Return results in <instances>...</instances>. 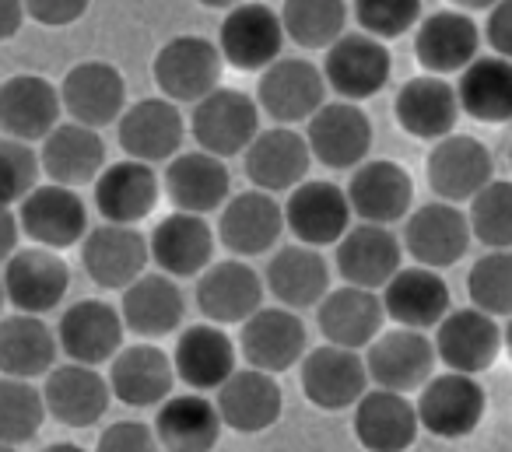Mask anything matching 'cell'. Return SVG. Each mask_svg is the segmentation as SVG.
Instances as JSON below:
<instances>
[{"instance_id": "22", "label": "cell", "mask_w": 512, "mask_h": 452, "mask_svg": "<svg viewBox=\"0 0 512 452\" xmlns=\"http://www.w3.org/2000/svg\"><path fill=\"white\" fill-rule=\"evenodd\" d=\"M435 344L421 330H407V326H393V330L379 333L369 344V379L379 389H393V393H418L428 379L435 375Z\"/></svg>"}, {"instance_id": "52", "label": "cell", "mask_w": 512, "mask_h": 452, "mask_svg": "<svg viewBox=\"0 0 512 452\" xmlns=\"http://www.w3.org/2000/svg\"><path fill=\"white\" fill-rule=\"evenodd\" d=\"M92 8V0H25V15L46 29H67L81 22Z\"/></svg>"}, {"instance_id": "17", "label": "cell", "mask_w": 512, "mask_h": 452, "mask_svg": "<svg viewBox=\"0 0 512 452\" xmlns=\"http://www.w3.org/2000/svg\"><path fill=\"white\" fill-rule=\"evenodd\" d=\"M148 260V239L134 225H109L106 221L99 228H88V235L81 239V267H85L88 281L106 291L130 288L137 277L148 274L144 270Z\"/></svg>"}, {"instance_id": "27", "label": "cell", "mask_w": 512, "mask_h": 452, "mask_svg": "<svg viewBox=\"0 0 512 452\" xmlns=\"http://www.w3.org/2000/svg\"><path fill=\"white\" fill-rule=\"evenodd\" d=\"M334 267L344 284L383 291L386 281L404 267V242L386 225L358 221V225H351L348 232H344V239L337 242Z\"/></svg>"}, {"instance_id": "6", "label": "cell", "mask_w": 512, "mask_h": 452, "mask_svg": "<svg viewBox=\"0 0 512 452\" xmlns=\"http://www.w3.org/2000/svg\"><path fill=\"white\" fill-rule=\"evenodd\" d=\"M470 221L460 204H446V200H428V204L414 207L404 218V253L421 267H453L467 256L470 249Z\"/></svg>"}, {"instance_id": "10", "label": "cell", "mask_w": 512, "mask_h": 452, "mask_svg": "<svg viewBox=\"0 0 512 452\" xmlns=\"http://www.w3.org/2000/svg\"><path fill=\"white\" fill-rule=\"evenodd\" d=\"M299 379L306 400L334 414V410H348L362 400L369 389V368H365L362 351L320 344L299 361Z\"/></svg>"}, {"instance_id": "31", "label": "cell", "mask_w": 512, "mask_h": 452, "mask_svg": "<svg viewBox=\"0 0 512 452\" xmlns=\"http://www.w3.org/2000/svg\"><path fill=\"white\" fill-rule=\"evenodd\" d=\"M383 309L386 319H393L397 326L407 330H435V326L446 319V312L453 309V295H449V284L442 281L439 270L432 267H400L397 274L386 281L383 288Z\"/></svg>"}, {"instance_id": "61", "label": "cell", "mask_w": 512, "mask_h": 452, "mask_svg": "<svg viewBox=\"0 0 512 452\" xmlns=\"http://www.w3.org/2000/svg\"><path fill=\"white\" fill-rule=\"evenodd\" d=\"M0 452H18V445H4V442H0Z\"/></svg>"}, {"instance_id": "13", "label": "cell", "mask_w": 512, "mask_h": 452, "mask_svg": "<svg viewBox=\"0 0 512 452\" xmlns=\"http://www.w3.org/2000/svg\"><path fill=\"white\" fill-rule=\"evenodd\" d=\"M239 351L249 368L281 375L306 358L309 330L299 312L285 309V305L256 309L239 330Z\"/></svg>"}, {"instance_id": "2", "label": "cell", "mask_w": 512, "mask_h": 452, "mask_svg": "<svg viewBox=\"0 0 512 452\" xmlns=\"http://www.w3.org/2000/svg\"><path fill=\"white\" fill-rule=\"evenodd\" d=\"M285 25L281 11L260 0H242L225 15L218 29V50L228 67L242 74H264L274 60H281L285 50Z\"/></svg>"}, {"instance_id": "56", "label": "cell", "mask_w": 512, "mask_h": 452, "mask_svg": "<svg viewBox=\"0 0 512 452\" xmlns=\"http://www.w3.org/2000/svg\"><path fill=\"white\" fill-rule=\"evenodd\" d=\"M449 4H453L456 11H491L498 4V0H449Z\"/></svg>"}, {"instance_id": "51", "label": "cell", "mask_w": 512, "mask_h": 452, "mask_svg": "<svg viewBox=\"0 0 512 452\" xmlns=\"http://www.w3.org/2000/svg\"><path fill=\"white\" fill-rule=\"evenodd\" d=\"M95 452H165L155 428L144 421H116L99 435Z\"/></svg>"}, {"instance_id": "8", "label": "cell", "mask_w": 512, "mask_h": 452, "mask_svg": "<svg viewBox=\"0 0 512 452\" xmlns=\"http://www.w3.org/2000/svg\"><path fill=\"white\" fill-rule=\"evenodd\" d=\"M306 144L323 169L355 172L362 162H369L372 151V120L358 109V102H323L309 116Z\"/></svg>"}, {"instance_id": "24", "label": "cell", "mask_w": 512, "mask_h": 452, "mask_svg": "<svg viewBox=\"0 0 512 452\" xmlns=\"http://www.w3.org/2000/svg\"><path fill=\"white\" fill-rule=\"evenodd\" d=\"M60 88L43 74H11L0 81V137L36 144L60 127Z\"/></svg>"}, {"instance_id": "57", "label": "cell", "mask_w": 512, "mask_h": 452, "mask_svg": "<svg viewBox=\"0 0 512 452\" xmlns=\"http://www.w3.org/2000/svg\"><path fill=\"white\" fill-rule=\"evenodd\" d=\"M197 4H204V8H214V11H232L235 4H242V0H197Z\"/></svg>"}, {"instance_id": "41", "label": "cell", "mask_w": 512, "mask_h": 452, "mask_svg": "<svg viewBox=\"0 0 512 452\" xmlns=\"http://www.w3.org/2000/svg\"><path fill=\"white\" fill-rule=\"evenodd\" d=\"M264 284L285 309H316L330 291V263L320 256V249L292 242V246L274 249Z\"/></svg>"}, {"instance_id": "59", "label": "cell", "mask_w": 512, "mask_h": 452, "mask_svg": "<svg viewBox=\"0 0 512 452\" xmlns=\"http://www.w3.org/2000/svg\"><path fill=\"white\" fill-rule=\"evenodd\" d=\"M502 351L509 354V361H512V316H509V326L502 330Z\"/></svg>"}, {"instance_id": "15", "label": "cell", "mask_w": 512, "mask_h": 452, "mask_svg": "<svg viewBox=\"0 0 512 452\" xmlns=\"http://www.w3.org/2000/svg\"><path fill=\"white\" fill-rule=\"evenodd\" d=\"M214 407L221 424L239 435H264L278 424L285 410L278 375L260 372V368H235L218 389H214Z\"/></svg>"}, {"instance_id": "50", "label": "cell", "mask_w": 512, "mask_h": 452, "mask_svg": "<svg viewBox=\"0 0 512 452\" xmlns=\"http://www.w3.org/2000/svg\"><path fill=\"white\" fill-rule=\"evenodd\" d=\"M351 11L365 36L386 43V39H400L404 32L418 29L425 4L421 0H355Z\"/></svg>"}, {"instance_id": "35", "label": "cell", "mask_w": 512, "mask_h": 452, "mask_svg": "<svg viewBox=\"0 0 512 452\" xmlns=\"http://www.w3.org/2000/svg\"><path fill=\"white\" fill-rule=\"evenodd\" d=\"M106 379L116 400L144 410L169 400L176 386V368H172V354H165L151 340H141V344L120 347V354L109 361Z\"/></svg>"}, {"instance_id": "32", "label": "cell", "mask_w": 512, "mask_h": 452, "mask_svg": "<svg viewBox=\"0 0 512 452\" xmlns=\"http://www.w3.org/2000/svg\"><path fill=\"white\" fill-rule=\"evenodd\" d=\"M214 228L207 225L200 214L172 211L151 228L148 249L151 260L158 263L162 274H169L172 281L179 277H200L214 263Z\"/></svg>"}, {"instance_id": "54", "label": "cell", "mask_w": 512, "mask_h": 452, "mask_svg": "<svg viewBox=\"0 0 512 452\" xmlns=\"http://www.w3.org/2000/svg\"><path fill=\"white\" fill-rule=\"evenodd\" d=\"M25 0H0V43H8L25 25Z\"/></svg>"}, {"instance_id": "5", "label": "cell", "mask_w": 512, "mask_h": 452, "mask_svg": "<svg viewBox=\"0 0 512 452\" xmlns=\"http://www.w3.org/2000/svg\"><path fill=\"white\" fill-rule=\"evenodd\" d=\"M18 225L29 235L32 246L43 249H74L88 235V204L78 190L60 183H39L29 197L18 204Z\"/></svg>"}, {"instance_id": "12", "label": "cell", "mask_w": 512, "mask_h": 452, "mask_svg": "<svg viewBox=\"0 0 512 452\" xmlns=\"http://www.w3.org/2000/svg\"><path fill=\"white\" fill-rule=\"evenodd\" d=\"M428 186L446 204H470L495 179V158L477 137L449 134L428 151Z\"/></svg>"}, {"instance_id": "26", "label": "cell", "mask_w": 512, "mask_h": 452, "mask_svg": "<svg viewBox=\"0 0 512 452\" xmlns=\"http://www.w3.org/2000/svg\"><path fill=\"white\" fill-rule=\"evenodd\" d=\"M92 200L109 225H141L162 200V179L148 162L123 158L99 172V179L92 183Z\"/></svg>"}, {"instance_id": "29", "label": "cell", "mask_w": 512, "mask_h": 452, "mask_svg": "<svg viewBox=\"0 0 512 452\" xmlns=\"http://www.w3.org/2000/svg\"><path fill=\"white\" fill-rule=\"evenodd\" d=\"M285 232V207L264 190H246L225 200L218 218V242L232 256H264L281 242Z\"/></svg>"}, {"instance_id": "46", "label": "cell", "mask_w": 512, "mask_h": 452, "mask_svg": "<svg viewBox=\"0 0 512 452\" xmlns=\"http://www.w3.org/2000/svg\"><path fill=\"white\" fill-rule=\"evenodd\" d=\"M46 421L43 389H36L29 379H11L0 375V442L25 445L39 435Z\"/></svg>"}, {"instance_id": "60", "label": "cell", "mask_w": 512, "mask_h": 452, "mask_svg": "<svg viewBox=\"0 0 512 452\" xmlns=\"http://www.w3.org/2000/svg\"><path fill=\"white\" fill-rule=\"evenodd\" d=\"M4 302H8V295H4V281H0V312H4Z\"/></svg>"}, {"instance_id": "19", "label": "cell", "mask_w": 512, "mask_h": 452, "mask_svg": "<svg viewBox=\"0 0 512 452\" xmlns=\"http://www.w3.org/2000/svg\"><path fill=\"white\" fill-rule=\"evenodd\" d=\"M348 204L358 221L369 225H397L414 211V179L400 162L390 158H369L351 172Z\"/></svg>"}, {"instance_id": "48", "label": "cell", "mask_w": 512, "mask_h": 452, "mask_svg": "<svg viewBox=\"0 0 512 452\" xmlns=\"http://www.w3.org/2000/svg\"><path fill=\"white\" fill-rule=\"evenodd\" d=\"M470 235L488 249H512V183L491 179L474 200H470Z\"/></svg>"}, {"instance_id": "37", "label": "cell", "mask_w": 512, "mask_h": 452, "mask_svg": "<svg viewBox=\"0 0 512 452\" xmlns=\"http://www.w3.org/2000/svg\"><path fill=\"white\" fill-rule=\"evenodd\" d=\"M165 197L172 200L176 211L186 214H211L221 211L232 193V176H228L225 158L207 155V151H179L169 162L162 179Z\"/></svg>"}, {"instance_id": "18", "label": "cell", "mask_w": 512, "mask_h": 452, "mask_svg": "<svg viewBox=\"0 0 512 452\" xmlns=\"http://www.w3.org/2000/svg\"><path fill=\"white\" fill-rule=\"evenodd\" d=\"M435 358L449 368V372H467L481 375L502 354V326L495 316L481 309H449L446 319L435 326Z\"/></svg>"}, {"instance_id": "40", "label": "cell", "mask_w": 512, "mask_h": 452, "mask_svg": "<svg viewBox=\"0 0 512 452\" xmlns=\"http://www.w3.org/2000/svg\"><path fill=\"white\" fill-rule=\"evenodd\" d=\"M120 316L127 333H134L141 340H162L183 326V291L162 270L158 274H141L130 288H123Z\"/></svg>"}, {"instance_id": "47", "label": "cell", "mask_w": 512, "mask_h": 452, "mask_svg": "<svg viewBox=\"0 0 512 452\" xmlns=\"http://www.w3.org/2000/svg\"><path fill=\"white\" fill-rule=\"evenodd\" d=\"M470 305L488 316H512V249H488L467 274Z\"/></svg>"}, {"instance_id": "7", "label": "cell", "mask_w": 512, "mask_h": 452, "mask_svg": "<svg viewBox=\"0 0 512 452\" xmlns=\"http://www.w3.org/2000/svg\"><path fill=\"white\" fill-rule=\"evenodd\" d=\"M320 71L327 88H334L344 102H365L386 88L393 57L383 39H372L365 32H344L327 50Z\"/></svg>"}, {"instance_id": "28", "label": "cell", "mask_w": 512, "mask_h": 452, "mask_svg": "<svg viewBox=\"0 0 512 452\" xmlns=\"http://www.w3.org/2000/svg\"><path fill=\"white\" fill-rule=\"evenodd\" d=\"M186 120L169 99H141L134 106L123 109L120 123H116V141H120L123 155L137 158V162H172L183 148Z\"/></svg>"}, {"instance_id": "42", "label": "cell", "mask_w": 512, "mask_h": 452, "mask_svg": "<svg viewBox=\"0 0 512 452\" xmlns=\"http://www.w3.org/2000/svg\"><path fill=\"white\" fill-rule=\"evenodd\" d=\"M57 330L43 316L15 312L0 319V375L46 379L57 368Z\"/></svg>"}, {"instance_id": "36", "label": "cell", "mask_w": 512, "mask_h": 452, "mask_svg": "<svg viewBox=\"0 0 512 452\" xmlns=\"http://www.w3.org/2000/svg\"><path fill=\"white\" fill-rule=\"evenodd\" d=\"M393 116H397L400 130L414 141H442V137L456 134V120L463 113L456 88L446 78L418 74V78L404 81V88L397 92Z\"/></svg>"}, {"instance_id": "23", "label": "cell", "mask_w": 512, "mask_h": 452, "mask_svg": "<svg viewBox=\"0 0 512 452\" xmlns=\"http://www.w3.org/2000/svg\"><path fill=\"white\" fill-rule=\"evenodd\" d=\"M309 165H313V151H309L306 137L292 127H271L260 130L246 151H242V169L253 190L264 193H292L299 183L309 179Z\"/></svg>"}, {"instance_id": "44", "label": "cell", "mask_w": 512, "mask_h": 452, "mask_svg": "<svg viewBox=\"0 0 512 452\" xmlns=\"http://www.w3.org/2000/svg\"><path fill=\"white\" fill-rule=\"evenodd\" d=\"M456 99L460 113L477 123H509L512 120V60L505 57H477L463 67L456 78Z\"/></svg>"}, {"instance_id": "21", "label": "cell", "mask_w": 512, "mask_h": 452, "mask_svg": "<svg viewBox=\"0 0 512 452\" xmlns=\"http://www.w3.org/2000/svg\"><path fill=\"white\" fill-rule=\"evenodd\" d=\"M481 25L467 11H432L418 22L414 29V57H418L421 71L446 78V74H460L481 57Z\"/></svg>"}, {"instance_id": "43", "label": "cell", "mask_w": 512, "mask_h": 452, "mask_svg": "<svg viewBox=\"0 0 512 452\" xmlns=\"http://www.w3.org/2000/svg\"><path fill=\"white\" fill-rule=\"evenodd\" d=\"M155 435L165 452H211L221 438V414L200 393H172L155 410Z\"/></svg>"}, {"instance_id": "3", "label": "cell", "mask_w": 512, "mask_h": 452, "mask_svg": "<svg viewBox=\"0 0 512 452\" xmlns=\"http://www.w3.org/2000/svg\"><path fill=\"white\" fill-rule=\"evenodd\" d=\"M190 134L207 155L235 158L260 134V106L239 88H214L193 106Z\"/></svg>"}, {"instance_id": "49", "label": "cell", "mask_w": 512, "mask_h": 452, "mask_svg": "<svg viewBox=\"0 0 512 452\" xmlns=\"http://www.w3.org/2000/svg\"><path fill=\"white\" fill-rule=\"evenodd\" d=\"M39 176H43L39 151H32V144L25 141L0 137V211L22 204L39 186Z\"/></svg>"}, {"instance_id": "58", "label": "cell", "mask_w": 512, "mask_h": 452, "mask_svg": "<svg viewBox=\"0 0 512 452\" xmlns=\"http://www.w3.org/2000/svg\"><path fill=\"white\" fill-rule=\"evenodd\" d=\"M43 452H88V449H81V445H74V442H53V445H46Z\"/></svg>"}, {"instance_id": "25", "label": "cell", "mask_w": 512, "mask_h": 452, "mask_svg": "<svg viewBox=\"0 0 512 452\" xmlns=\"http://www.w3.org/2000/svg\"><path fill=\"white\" fill-rule=\"evenodd\" d=\"M123 316L116 305L102 298H81L71 309H64L57 326V344L78 365H109L123 347Z\"/></svg>"}, {"instance_id": "55", "label": "cell", "mask_w": 512, "mask_h": 452, "mask_svg": "<svg viewBox=\"0 0 512 452\" xmlns=\"http://www.w3.org/2000/svg\"><path fill=\"white\" fill-rule=\"evenodd\" d=\"M18 239H22V225H18L15 211H0V263H8L18 253Z\"/></svg>"}, {"instance_id": "34", "label": "cell", "mask_w": 512, "mask_h": 452, "mask_svg": "<svg viewBox=\"0 0 512 452\" xmlns=\"http://www.w3.org/2000/svg\"><path fill=\"white\" fill-rule=\"evenodd\" d=\"M383 323L386 309L379 291L355 288V284L330 288L323 302L316 305V326H320L323 340L337 347H351V351L369 347L383 333Z\"/></svg>"}, {"instance_id": "1", "label": "cell", "mask_w": 512, "mask_h": 452, "mask_svg": "<svg viewBox=\"0 0 512 452\" xmlns=\"http://www.w3.org/2000/svg\"><path fill=\"white\" fill-rule=\"evenodd\" d=\"M414 407H418V421L428 435L456 442V438H467L481 428L484 414H488V393H484L477 375L442 372L418 389Z\"/></svg>"}, {"instance_id": "16", "label": "cell", "mask_w": 512, "mask_h": 452, "mask_svg": "<svg viewBox=\"0 0 512 452\" xmlns=\"http://www.w3.org/2000/svg\"><path fill=\"white\" fill-rule=\"evenodd\" d=\"M348 193L330 179H306L285 200V228L302 246H337L351 228Z\"/></svg>"}, {"instance_id": "53", "label": "cell", "mask_w": 512, "mask_h": 452, "mask_svg": "<svg viewBox=\"0 0 512 452\" xmlns=\"http://www.w3.org/2000/svg\"><path fill=\"white\" fill-rule=\"evenodd\" d=\"M484 39H488V46L495 50V57L512 60V0H498L495 8L488 11Z\"/></svg>"}, {"instance_id": "11", "label": "cell", "mask_w": 512, "mask_h": 452, "mask_svg": "<svg viewBox=\"0 0 512 452\" xmlns=\"http://www.w3.org/2000/svg\"><path fill=\"white\" fill-rule=\"evenodd\" d=\"M4 295L18 312L29 316H46V312L60 309V302L71 291V267L57 249L29 246L18 249L8 263H4Z\"/></svg>"}, {"instance_id": "39", "label": "cell", "mask_w": 512, "mask_h": 452, "mask_svg": "<svg viewBox=\"0 0 512 452\" xmlns=\"http://www.w3.org/2000/svg\"><path fill=\"white\" fill-rule=\"evenodd\" d=\"M172 368L193 393H214L235 372V344L218 323H193L179 330Z\"/></svg>"}, {"instance_id": "30", "label": "cell", "mask_w": 512, "mask_h": 452, "mask_svg": "<svg viewBox=\"0 0 512 452\" xmlns=\"http://www.w3.org/2000/svg\"><path fill=\"white\" fill-rule=\"evenodd\" d=\"M43 400L46 414L57 417L60 424L92 428L106 417L109 403H113V389H109V379L99 368L67 361L43 379Z\"/></svg>"}, {"instance_id": "33", "label": "cell", "mask_w": 512, "mask_h": 452, "mask_svg": "<svg viewBox=\"0 0 512 452\" xmlns=\"http://www.w3.org/2000/svg\"><path fill=\"white\" fill-rule=\"evenodd\" d=\"M355 438L365 452H407L421 435L418 407L407 400V393L393 389H365L355 403Z\"/></svg>"}, {"instance_id": "20", "label": "cell", "mask_w": 512, "mask_h": 452, "mask_svg": "<svg viewBox=\"0 0 512 452\" xmlns=\"http://www.w3.org/2000/svg\"><path fill=\"white\" fill-rule=\"evenodd\" d=\"M264 291V277L246 260L228 256L197 277V309L207 323L242 326L256 309H264Z\"/></svg>"}, {"instance_id": "14", "label": "cell", "mask_w": 512, "mask_h": 452, "mask_svg": "<svg viewBox=\"0 0 512 452\" xmlns=\"http://www.w3.org/2000/svg\"><path fill=\"white\" fill-rule=\"evenodd\" d=\"M60 102L81 127H113L127 109V81L106 60H81L60 81Z\"/></svg>"}, {"instance_id": "9", "label": "cell", "mask_w": 512, "mask_h": 452, "mask_svg": "<svg viewBox=\"0 0 512 452\" xmlns=\"http://www.w3.org/2000/svg\"><path fill=\"white\" fill-rule=\"evenodd\" d=\"M323 102H327V81L313 60H274L256 85V106L278 127H295V123L309 120Z\"/></svg>"}, {"instance_id": "62", "label": "cell", "mask_w": 512, "mask_h": 452, "mask_svg": "<svg viewBox=\"0 0 512 452\" xmlns=\"http://www.w3.org/2000/svg\"><path fill=\"white\" fill-rule=\"evenodd\" d=\"M509 162H512V148H509Z\"/></svg>"}, {"instance_id": "38", "label": "cell", "mask_w": 512, "mask_h": 452, "mask_svg": "<svg viewBox=\"0 0 512 452\" xmlns=\"http://www.w3.org/2000/svg\"><path fill=\"white\" fill-rule=\"evenodd\" d=\"M39 165L50 183L78 190V186L95 183L99 172L106 169V141L99 130L67 120L39 141Z\"/></svg>"}, {"instance_id": "45", "label": "cell", "mask_w": 512, "mask_h": 452, "mask_svg": "<svg viewBox=\"0 0 512 452\" xmlns=\"http://www.w3.org/2000/svg\"><path fill=\"white\" fill-rule=\"evenodd\" d=\"M285 36L302 50H330L348 29L344 0H285L281 8Z\"/></svg>"}, {"instance_id": "4", "label": "cell", "mask_w": 512, "mask_h": 452, "mask_svg": "<svg viewBox=\"0 0 512 452\" xmlns=\"http://www.w3.org/2000/svg\"><path fill=\"white\" fill-rule=\"evenodd\" d=\"M155 85L162 88V99L183 102V106H197L204 95L221 88V60L218 43L204 36H176L158 50L155 57Z\"/></svg>"}]
</instances>
